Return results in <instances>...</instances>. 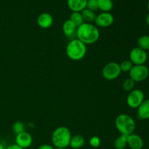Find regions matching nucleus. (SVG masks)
Instances as JSON below:
<instances>
[{
    "label": "nucleus",
    "instance_id": "22",
    "mask_svg": "<svg viewBox=\"0 0 149 149\" xmlns=\"http://www.w3.org/2000/svg\"><path fill=\"white\" fill-rule=\"evenodd\" d=\"M26 131V126H25L24 123L20 121H17L15 122L13 125V132H14L15 135H18V134L21 133V132H25Z\"/></svg>",
    "mask_w": 149,
    "mask_h": 149
},
{
    "label": "nucleus",
    "instance_id": "23",
    "mask_svg": "<svg viewBox=\"0 0 149 149\" xmlns=\"http://www.w3.org/2000/svg\"><path fill=\"white\" fill-rule=\"evenodd\" d=\"M135 82L129 77L128 79H126L124 81L123 84H122V87H123V89L127 92H130L132 91V90H134V87H135Z\"/></svg>",
    "mask_w": 149,
    "mask_h": 149
},
{
    "label": "nucleus",
    "instance_id": "27",
    "mask_svg": "<svg viewBox=\"0 0 149 149\" xmlns=\"http://www.w3.org/2000/svg\"><path fill=\"white\" fill-rule=\"evenodd\" d=\"M53 146H51L49 144H42L38 148V149H54Z\"/></svg>",
    "mask_w": 149,
    "mask_h": 149
},
{
    "label": "nucleus",
    "instance_id": "13",
    "mask_svg": "<svg viewBox=\"0 0 149 149\" xmlns=\"http://www.w3.org/2000/svg\"><path fill=\"white\" fill-rule=\"evenodd\" d=\"M62 30L64 35H65L67 38L71 39V38L74 37V36H76L77 26H76L70 19H68V20H66L63 23ZM73 39H74V38H73Z\"/></svg>",
    "mask_w": 149,
    "mask_h": 149
},
{
    "label": "nucleus",
    "instance_id": "6",
    "mask_svg": "<svg viewBox=\"0 0 149 149\" xmlns=\"http://www.w3.org/2000/svg\"><path fill=\"white\" fill-rule=\"evenodd\" d=\"M130 78L135 82L145 81L149 77V68L145 65H134L129 72Z\"/></svg>",
    "mask_w": 149,
    "mask_h": 149
},
{
    "label": "nucleus",
    "instance_id": "18",
    "mask_svg": "<svg viewBox=\"0 0 149 149\" xmlns=\"http://www.w3.org/2000/svg\"><path fill=\"white\" fill-rule=\"evenodd\" d=\"M127 146V136L125 135H120L115 139L113 142V146L115 149H125Z\"/></svg>",
    "mask_w": 149,
    "mask_h": 149
},
{
    "label": "nucleus",
    "instance_id": "4",
    "mask_svg": "<svg viewBox=\"0 0 149 149\" xmlns=\"http://www.w3.org/2000/svg\"><path fill=\"white\" fill-rule=\"evenodd\" d=\"M115 127L121 135L128 136L134 133L136 128V123L131 116L126 113H122L116 116Z\"/></svg>",
    "mask_w": 149,
    "mask_h": 149
},
{
    "label": "nucleus",
    "instance_id": "24",
    "mask_svg": "<svg viewBox=\"0 0 149 149\" xmlns=\"http://www.w3.org/2000/svg\"><path fill=\"white\" fill-rule=\"evenodd\" d=\"M133 64L132 63L130 60H125V61H122L120 64H119V66H120V69L122 71V72H130L131 69H132V66H133Z\"/></svg>",
    "mask_w": 149,
    "mask_h": 149
},
{
    "label": "nucleus",
    "instance_id": "31",
    "mask_svg": "<svg viewBox=\"0 0 149 149\" xmlns=\"http://www.w3.org/2000/svg\"><path fill=\"white\" fill-rule=\"evenodd\" d=\"M147 9H148V13H149V1L148 2V4H147Z\"/></svg>",
    "mask_w": 149,
    "mask_h": 149
},
{
    "label": "nucleus",
    "instance_id": "30",
    "mask_svg": "<svg viewBox=\"0 0 149 149\" xmlns=\"http://www.w3.org/2000/svg\"><path fill=\"white\" fill-rule=\"evenodd\" d=\"M6 147L4 146V144L2 143L1 142H0V149H5Z\"/></svg>",
    "mask_w": 149,
    "mask_h": 149
},
{
    "label": "nucleus",
    "instance_id": "20",
    "mask_svg": "<svg viewBox=\"0 0 149 149\" xmlns=\"http://www.w3.org/2000/svg\"><path fill=\"white\" fill-rule=\"evenodd\" d=\"M138 47L145 51L149 50V35H142L138 39Z\"/></svg>",
    "mask_w": 149,
    "mask_h": 149
},
{
    "label": "nucleus",
    "instance_id": "15",
    "mask_svg": "<svg viewBox=\"0 0 149 149\" xmlns=\"http://www.w3.org/2000/svg\"><path fill=\"white\" fill-rule=\"evenodd\" d=\"M87 0H67V5L69 10L73 12L81 13L86 8Z\"/></svg>",
    "mask_w": 149,
    "mask_h": 149
},
{
    "label": "nucleus",
    "instance_id": "10",
    "mask_svg": "<svg viewBox=\"0 0 149 149\" xmlns=\"http://www.w3.org/2000/svg\"><path fill=\"white\" fill-rule=\"evenodd\" d=\"M33 143V138L31 135L28 132H21L15 135V144L22 148L26 149L31 146Z\"/></svg>",
    "mask_w": 149,
    "mask_h": 149
},
{
    "label": "nucleus",
    "instance_id": "2",
    "mask_svg": "<svg viewBox=\"0 0 149 149\" xmlns=\"http://www.w3.org/2000/svg\"><path fill=\"white\" fill-rule=\"evenodd\" d=\"M65 53L68 58L72 61H81L87 53V45L77 38L72 39L66 45Z\"/></svg>",
    "mask_w": 149,
    "mask_h": 149
},
{
    "label": "nucleus",
    "instance_id": "8",
    "mask_svg": "<svg viewBox=\"0 0 149 149\" xmlns=\"http://www.w3.org/2000/svg\"><path fill=\"white\" fill-rule=\"evenodd\" d=\"M148 53L146 51L138 47L132 48L129 53L130 61L133 65H145L148 61Z\"/></svg>",
    "mask_w": 149,
    "mask_h": 149
},
{
    "label": "nucleus",
    "instance_id": "25",
    "mask_svg": "<svg viewBox=\"0 0 149 149\" xmlns=\"http://www.w3.org/2000/svg\"><path fill=\"white\" fill-rule=\"evenodd\" d=\"M86 8H87L90 10H92L93 12L97 11L98 10V2H97V0H87Z\"/></svg>",
    "mask_w": 149,
    "mask_h": 149
},
{
    "label": "nucleus",
    "instance_id": "28",
    "mask_svg": "<svg viewBox=\"0 0 149 149\" xmlns=\"http://www.w3.org/2000/svg\"><path fill=\"white\" fill-rule=\"evenodd\" d=\"M5 149H23V148H22L21 147L18 146L16 145V144L15 143V144H11V145L8 146L6 147Z\"/></svg>",
    "mask_w": 149,
    "mask_h": 149
},
{
    "label": "nucleus",
    "instance_id": "5",
    "mask_svg": "<svg viewBox=\"0 0 149 149\" xmlns=\"http://www.w3.org/2000/svg\"><path fill=\"white\" fill-rule=\"evenodd\" d=\"M122 71L119 63L116 62H109L103 66L102 69V76L108 81H113L116 79L121 75Z\"/></svg>",
    "mask_w": 149,
    "mask_h": 149
},
{
    "label": "nucleus",
    "instance_id": "29",
    "mask_svg": "<svg viewBox=\"0 0 149 149\" xmlns=\"http://www.w3.org/2000/svg\"><path fill=\"white\" fill-rule=\"evenodd\" d=\"M145 21H146V23L147 26L149 27V13H148V14L146 15V16Z\"/></svg>",
    "mask_w": 149,
    "mask_h": 149
},
{
    "label": "nucleus",
    "instance_id": "12",
    "mask_svg": "<svg viewBox=\"0 0 149 149\" xmlns=\"http://www.w3.org/2000/svg\"><path fill=\"white\" fill-rule=\"evenodd\" d=\"M127 146L131 149H142L144 146L143 140L140 135L132 133L127 136Z\"/></svg>",
    "mask_w": 149,
    "mask_h": 149
},
{
    "label": "nucleus",
    "instance_id": "32",
    "mask_svg": "<svg viewBox=\"0 0 149 149\" xmlns=\"http://www.w3.org/2000/svg\"><path fill=\"white\" fill-rule=\"evenodd\" d=\"M54 149H67V148H55Z\"/></svg>",
    "mask_w": 149,
    "mask_h": 149
},
{
    "label": "nucleus",
    "instance_id": "3",
    "mask_svg": "<svg viewBox=\"0 0 149 149\" xmlns=\"http://www.w3.org/2000/svg\"><path fill=\"white\" fill-rule=\"evenodd\" d=\"M71 132L66 127H57L52 134V143L55 148H67L70 145Z\"/></svg>",
    "mask_w": 149,
    "mask_h": 149
},
{
    "label": "nucleus",
    "instance_id": "7",
    "mask_svg": "<svg viewBox=\"0 0 149 149\" xmlns=\"http://www.w3.org/2000/svg\"><path fill=\"white\" fill-rule=\"evenodd\" d=\"M145 100V94L140 89H134L130 91L127 97V104L131 109H138Z\"/></svg>",
    "mask_w": 149,
    "mask_h": 149
},
{
    "label": "nucleus",
    "instance_id": "19",
    "mask_svg": "<svg viewBox=\"0 0 149 149\" xmlns=\"http://www.w3.org/2000/svg\"><path fill=\"white\" fill-rule=\"evenodd\" d=\"M81 13L84 23H92V22H94L95 20V13L92 11V10H88L87 8H85L84 10H83L81 12Z\"/></svg>",
    "mask_w": 149,
    "mask_h": 149
},
{
    "label": "nucleus",
    "instance_id": "14",
    "mask_svg": "<svg viewBox=\"0 0 149 149\" xmlns=\"http://www.w3.org/2000/svg\"><path fill=\"white\" fill-rule=\"evenodd\" d=\"M137 115L140 120L149 119V99H145L137 109Z\"/></svg>",
    "mask_w": 149,
    "mask_h": 149
},
{
    "label": "nucleus",
    "instance_id": "9",
    "mask_svg": "<svg viewBox=\"0 0 149 149\" xmlns=\"http://www.w3.org/2000/svg\"><path fill=\"white\" fill-rule=\"evenodd\" d=\"M95 25L97 27L108 28L111 26L114 22V17L111 13H100L96 15Z\"/></svg>",
    "mask_w": 149,
    "mask_h": 149
},
{
    "label": "nucleus",
    "instance_id": "1",
    "mask_svg": "<svg viewBox=\"0 0 149 149\" xmlns=\"http://www.w3.org/2000/svg\"><path fill=\"white\" fill-rule=\"evenodd\" d=\"M76 37L84 45H93L100 38V31L95 25L84 23L77 27Z\"/></svg>",
    "mask_w": 149,
    "mask_h": 149
},
{
    "label": "nucleus",
    "instance_id": "26",
    "mask_svg": "<svg viewBox=\"0 0 149 149\" xmlns=\"http://www.w3.org/2000/svg\"><path fill=\"white\" fill-rule=\"evenodd\" d=\"M89 144L93 148H98L101 144V141H100V138L97 136H93L89 141Z\"/></svg>",
    "mask_w": 149,
    "mask_h": 149
},
{
    "label": "nucleus",
    "instance_id": "17",
    "mask_svg": "<svg viewBox=\"0 0 149 149\" xmlns=\"http://www.w3.org/2000/svg\"><path fill=\"white\" fill-rule=\"evenodd\" d=\"M98 2V10L103 13H110L113 7V3L112 0H97Z\"/></svg>",
    "mask_w": 149,
    "mask_h": 149
},
{
    "label": "nucleus",
    "instance_id": "16",
    "mask_svg": "<svg viewBox=\"0 0 149 149\" xmlns=\"http://www.w3.org/2000/svg\"><path fill=\"white\" fill-rule=\"evenodd\" d=\"M85 144V139L81 135H76L71 137L69 146L73 149H79Z\"/></svg>",
    "mask_w": 149,
    "mask_h": 149
},
{
    "label": "nucleus",
    "instance_id": "21",
    "mask_svg": "<svg viewBox=\"0 0 149 149\" xmlns=\"http://www.w3.org/2000/svg\"><path fill=\"white\" fill-rule=\"evenodd\" d=\"M70 20H71L77 27L84 23V20H83L82 15H81V13H79V12H73V13H71V15H70Z\"/></svg>",
    "mask_w": 149,
    "mask_h": 149
},
{
    "label": "nucleus",
    "instance_id": "11",
    "mask_svg": "<svg viewBox=\"0 0 149 149\" xmlns=\"http://www.w3.org/2000/svg\"><path fill=\"white\" fill-rule=\"evenodd\" d=\"M38 26L43 29H47L52 26L54 23L53 17L48 13H41L36 20Z\"/></svg>",
    "mask_w": 149,
    "mask_h": 149
}]
</instances>
